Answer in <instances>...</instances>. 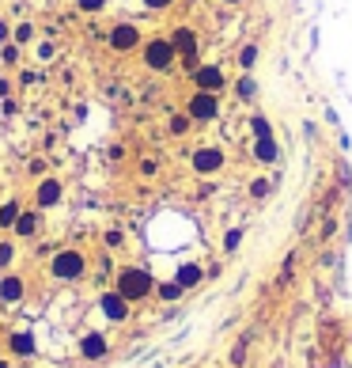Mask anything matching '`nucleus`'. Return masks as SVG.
Returning <instances> with one entry per match:
<instances>
[{"instance_id":"1","label":"nucleus","mask_w":352,"mask_h":368,"mask_svg":"<svg viewBox=\"0 0 352 368\" xmlns=\"http://www.w3.org/2000/svg\"><path fill=\"white\" fill-rule=\"evenodd\" d=\"M144 61H148V69H156V73H167V69H174V61H178V50H174L171 38H151V42L144 46Z\"/></svg>"},{"instance_id":"2","label":"nucleus","mask_w":352,"mask_h":368,"mask_svg":"<svg viewBox=\"0 0 352 368\" xmlns=\"http://www.w3.org/2000/svg\"><path fill=\"white\" fill-rule=\"evenodd\" d=\"M216 110H220V103H216L212 91H197L194 99H189L186 114L194 118V122H209V118H216Z\"/></svg>"},{"instance_id":"3","label":"nucleus","mask_w":352,"mask_h":368,"mask_svg":"<svg viewBox=\"0 0 352 368\" xmlns=\"http://www.w3.org/2000/svg\"><path fill=\"white\" fill-rule=\"evenodd\" d=\"M194 84H197V91H220V87H223V73L216 65H197L194 69Z\"/></svg>"},{"instance_id":"4","label":"nucleus","mask_w":352,"mask_h":368,"mask_svg":"<svg viewBox=\"0 0 352 368\" xmlns=\"http://www.w3.org/2000/svg\"><path fill=\"white\" fill-rule=\"evenodd\" d=\"M137 42H140V30L133 27V23H118L114 27V35H110V46H114V50H137Z\"/></svg>"},{"instance_id":"5","label":"nucleus","mask_w":352,"mask_h":368,"mask_svg":"<svg viewBox=\"0 0 352 368\" xmlns=\"http://www.w3.org/2000/svg\"><path fill=\"white\" fill-rule=\"evenodd\" d=\"M194 167H197V171H205V175H209V171H220V167H223V156H220L216 148H201V152H194Z\"/></svg>"},{"instance_id":"6","label":"nucleus","mask_w":352,"mask_h":368,"mask_svg":"<svg viewBox=\"0 0 352 368\" xmlns=\"http://www.w3.org/2000/svg\"><path fill=\"white\" fill-rule=\"evenodd\" d=\"M201 277H205V270L189 262V266H178V274H174V281H178L182 289H194V285H201Z\"/></svg>"},{"instance_id":"7","label":"nucleus","mask_w":352,"mask_h":368,"mask_svg":"<svg viewBox=\"0 0 352 368\" xmlns=\"http://www.w3.org/2000/svg\"><path fill=\"white\" fill-rule=\"evenodd\" d=\"M19 198H8V202H0V228L4 231H12V224H15V217H19Z\"/></svg>"},{"instance_id":"8","label":"nucleus","mask_w":352,"mask_h":368,"mask_svg":"<svg viewBox=\"0 0 352 368\" xmlns=\"http://www.w3.org/2000/svg\"><path fill=\"white\" fill-rule=\"evenodd\" d=\"M254 156H258L261 164H273V159H277V145H273V137H261V141H258V148H254Z\"/></svg>"},{"instance_id":"9","label":"nucleus","mask_w":352,"mask_h":368,"mask_svg":"<svg viewBox=\"0 0 352 368\" xmlns=\"http://www.w3.org/2000/svg\"><path fill=\"white\" fill-rule=\"evenodd\" d=\"M35 35H38V30H35V23H19V27L12 30L15 46H30V42H35Z\"/></svg>"},{"instance_id":"10","label":"nucleus","mask_w":352,"mask_h":368,"mask_svg":"<svg viewBox=\"0 0 352 368\" xmlns=\"http://www.w3.org/2000/svg\"><path fill=\"white\" fill-rule=\"evenodd\" d=\"M189 125H194V118H189V114H174V118H171V133H174V137H182Z\"/></svg>"},{"instance_id":"11","label":"nucleus","mask_w":352,"mask_h":368,"mask_svg":"<svg viewBox=\"0 0 352 368\" xmlns=\"http://www.w3.org/2000/svg\"><path fill=\"white\" fill-rule=\"evenodd\" d=\"M254 61H258V46H246V50L239 53V65H243L246 73H250V69H254Z\"/></svg>"},{"instance_id":"12","label":"nucleus","mask_w":352,"mask_h":368,"mask_svg":"<svg viewBox=\"0 0 352 368\" xmlns=\"http://www.w3.org/2000/svg\"><path fill=\"white\" fill-rule=\"evenodd\" d=\"M239 99H254V80L250 76L239 80Z\"/></svg>"},{"instance_id":"13","label":"nucleus","mask_w":352,"mask_h":368,"mask_svg":"<svg viewBox=\"0 0 352 368\" xmlns=\"http://www.w3.org/2000/svg\"><path fill=\"white\" fill-rule=\"evenodd\" d=\"M254 137H269V122H266V118H254Z\"/></svg>"},{"instance_id":"14","label":"nucleus","mask_w":352,"mask_h":368,"mask_svg":"<svg viewBox=\"0 0 352 368\" xmlns=\"http://www.w3.org/2000/svg\"><path fill=\"white\" fill-rule=\"evenodd\" d=\"M0 58H4L8 65H15V61H19V46H4V53H0Z\"/></svg>"},{"instance_id":"15","label":"nucleus","mask_w":352,"mask_h":368,"mask_svg":"<svg viewBox=\"0 0 352 368\" xmlns=\"http://www.w3.org/2000/svg\"><path fill=\"white\" fill-rule=\"evenodd\" d=\"M239 239H243V231H228V239H223V247H228V251H235V247H239Z\"/></svg>"},{"instance_id":"16","label":"nucleus","mask_w":352,"mask_h":368,"mask_svg":"<svg viewBox=\"0 0 352 368\" xmlns=\"http://www.w3.org/2000/svg\"><path fill=\"white\" fill-rule=\"evenodd\" d=\"M250 194H254V198H266V194H269V182H266V179H258V182L250 186Z\"/></svg>"},{"instance_id":"17","label":"nucleus","mask_w":352,"mask_h":368,"mask_svg":"<svg viewBox=\"0 0 352 368\" xmlns=\"http://www.w3.org/2000/svg\"><path fill=\"white\" fill-rule=\"evenodd\" d=\"M8 38H12V27H8L4 19H0V42H8Z\"/></svg>"},{"instance_id":"18","label":"nucleus","mask_w":352,"mask_h":368,"mask_svg":"<svg viewBox=\"0 0 352 368\" xmlns=\"http://www.w3.org/2000/svg\"><path fill=\"white\" fill-rule=\"evenodd\" d=\"M148 8H167V4H174V0H144Z\"/></svg>"},{"instance_id":"19","label":"nucleus","mask_w":352,"mask_h":368,"mask_svg":"<svg viewBox=\"0 0 352 368\" xmlns=\"http://www.w3.org/2000/svg\"><path fill=\"white\" fill-rule=\"evenodd\" d=\"M223 4H243V0H223Z\"/></svg>"}]
</instances>
